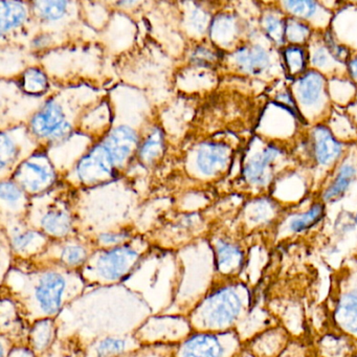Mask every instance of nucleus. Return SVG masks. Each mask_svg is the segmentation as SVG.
<instances>
[{"mask_svg":"<svg viewBox=\"0 0 357 357\" xmlns=\"http://www.w3.org/2000/svg\"><path fill=\"white\" fill-rule=\"evenodd\" d=\"M287 342V334L281 328L263 330L252 340V354L257 357H275Z\"/></svg>","mask_w":357,"mask_h":357,"instance_id":"a211bd4d","label":"nucleus"},{"mask_svg":"<svg viewBox=\"0 0 357 357\" xmlns=\"http://www.w3.org/2000/svg\"><path fill=\"white\" fill-rule=\"evenodd\" d=\"M285 22L286 18L281 17L275 11L265 12L261 18V24L265 36L278 47H282L286 41Z\"/></svg>","mask_w":357,"mask_h":357,"instance_id":"5701e85b","label":"nucleus"},{"mask_svg":"<svg viewBox=\"0 0 357 357\" xmlns=\"http://www.w3.org/2000/svg\"><path fill=\"white\" fill-rule=\"evenodd\" d=\"M24 91L31 95H40L47 89V80L45 75L37 68H30L24 73L22 81Z\"/></svg>","mask_w":357,"mask_h":357,"instance_id":"c85d7f7f","label":"nucleus"},{"mask_svg":"<svg viewBox=\"0 0 357 357\" xmlns=\"http://www.w3.org/2000/svg\"><path fill=\"white\" fill-rule=\"evenodd\" d=\"M41 225L47 233L54 236H64L72 227V219L68 213L51 211L41 219Z\"/></svg>","mask_w":357,"mask_h":357,"instance_id":"393cba45","label":"nucleus"},{"mask_svg":"<svg viewBox=\"0 0 357 357\" xmlns=\"http://www.w3.org/2000/svg\"><path fill=\"white\" fill-rule=\"evenodd\" d=\"M137 143V137L132 129L121 126L114 129L106 139V149L109 152L114 165H121L130 155Z\"/></svg>","mask_w":357,"mask_h":357,"instance_id":"f3484780","label":"nucleus"},{"mask_svg":"<svg viewBox=\"0 0 357 357\" xmlns=\"http://www.w3.org/2000/svg\"><path fill=\"white\" fill-rule=\"evenodd\" d=\"M310 38V24L290 16L286 17L285 40L288 41L290 45L302 47L305 43H309Z\"/></svg>","mask_w":357,"mask_h":357,"instance_id":"bb28decb","label":"nucleus"},{"mask_svg":"<svg viewBox=\"0 0 357 357\" xmlns=\"http://www.w3.org/2000/svg\"><path fill=\"white\" fill-rule=\"evenodd\" d=\"M32 288V298L39 312L43 315H55L63 305L68 279L59 271H45L36 278Z\"/></svg>","mask_w":357,"mask_h":357,"instance_id":"20e7f679","label":"nucleus"},{"mask_svg":"<svg viewBox=\"0 0 357 357\" xmlns=\"http://www.w3.org/2000/svg\"><path fill=\"white\" fill-rule=\"evenodd\" d=\"M310 145L313 160L319 168L333 166L344 153V144L323 124L315 125L311 129Z\"/></svg>","mask_w":357,"mask_h":357,"instance_id":"0eeeda50","label":"nucleus"},{"mask_svg":"<svg viewBox=\"0 0 357 357\" xmlns=\"http://www.w3.org/2000/svg\"><path fill=\"white\" fill-rule=\"evenodd\" d=\"M215 265L221 275L231 277L243 268L245 254L239 244L227 239H218L214 245Z\"/></svg>","mask_w":357,"mask_h":357,"instance_id":"f8f14e48","label":"nucleus"},{"mask_svg":"<svg viewBox=\"0 0 357 357\" xmlns=\"http://www.w3.org/2000/svg\"><path fill=\"white\" fill-rule=\"evenodd\" d=\"M357 340L342 332H331L319 338L317 349L321 357H351L357 352Z\"/></svg>","mask_w":357,"mask_h":357,"instance_id":"6ab92c4d","label":"nucleus"},{"mask_svg":"<svg viewBox=\"0 0 357 357\" xmlns=\"http://www.w3.org/2000/svg\"><path fill=\"white\" fill-rule=\"evenodd\" d=\"M282 57H283L288 76L298 79L306 72L308 55L304 47L298 45H287L282 52Z\"/></svg>","mask_w":357,"mask_h":357,"instance_id":"4be33fe9","label":"nucleus"},{"mask_svg":"<svg viewBox=\"0 0 357 357\" xmlns=\"http://www.w3.org/2000/svg\"><path fill=\"white\" fill-rule=\"evenodd\" d=\"M39 239H41V236L36 231H24V233L14 236L13 239H12V245L17 252H24L28 250Z\"/></svg>","mask_w":357,"mask_h":357,"instance_id":"f704fd0d","label":"nucleus"},{"mask_svg":"<svg viewBox=\"0 0 357 357\" xmlns=\"http://www.w3.org/2000/svg\"><path fill=\"white\" fill-rule=\"evenodd\" d=\"M87 259V252L83 246L70 244L61 252V260L68 266H80Z\"/></svg>","mask_w":357,"mask_h":357,"instance_id":"72a5a7b5","label":"nucleus"},{"mask_svg":"<svg viewBox=\"0 0 357 357\" xmlns=\"http://www.w3.org/2000/svg\"><path fill=\"white\" fill-rule=\"evenodd\" d=\"M54 328L50 321H43L37 324L33 329V344L37 350L47 348L53 338Z\"/></svg>","mask_w":357,"mask_h":357,"instance_id":"7c9ffc66","label":"nucleus"},{"mask_svg":"<svg viewBox=\"0 0 357 357\" xmlns=\"http://www.w3.org/2000/svg\"><path fill=\"white\" fill-rule=\"evenodd\" d=\"M231 149L222 143H204L198 150L197 168L206 176H213L222 171L229 164Z\"/></svg>","mask_w":357,"mask_h":357,"instance_id":"ddd939ff","label":"nucleus"},{"mask_svg":"<svg viewBox=\"0 0 357 357\" xmlns=\"http://www.w3.org/2000/svg\"><path fill=\"white\" fill-rule=\"evenodd\" d=\"M283 11L290 17L296 18L309 24L313 22L317 26L329 24L331 14L317 1L311 0H287L282 1Z\"/></svg>","mask_w":357,"mask_h":357,"instance_id":"4468645a","label":"nucleus"},{"mask_svg":"<svg viewBox=\"0 0 357 357\" xmlns=\"http://www.w3.org/2000/svg\"><path fill=\"white\" fill-rule=\"evenodd\" d=\"M238 34L236 20L231 16L221 15L212 24V36L220 45L233 43Z\"/></svg>","mask_w":357,"mask_h":357,"instance_id":"a878e982","label":"nucleus"},{"mask_svg":"<svg viewBox=\"0 0 357 357\" xmlns=\"http://www.w3.org/2000/svg\"><path fill=\"white\" fill-rule=\"evenodd\" d=\"M332 319L338 331L357 340V281H348V286L340 290Z\"/></svg>","mask_w":357,"mask_h":357,"instance_id":"6e6552de","label":"nucleus"},{"mask_svg":"<svg viewBox=\"0 0 357 357\" xmlns=\"http://www.w3.org/2000/svg\"><path fill=\"white\" fill-rule=\"evenodd\" d=\"M35 6L41 17L54 22V20H60L64 15L68 3L66 1H39L35 3Z\"/></svg>","mask_w":357,"mask_h":357,"instance_id":"c756f323","label":"nucleus"},{"mask_svg":"<svg viewBox=\"0 0 357 357\" xmlns=\"http://www.w3.org/2000/svg\"><path fill=\"white\" fill-rule=\"evenodd\" d=\"M283 149L275 143H267L250 154L243 166V177L248 185L265 188L273 181V168L283 156Z\"/></svg>","mask_w":357,"mask_h":357,"instance_id":"39448f33","label":"nucleus"},{"mask_svg":"<svg viewBox=\"0 0 357 357\" xmlns=\"http://www.w3.org/2000/svg\"><path fill=\"white\" fill-rule=\"evenodd\" d=\"M162 149V135L158 129L152 132L142 146L141 158L144 160H152L160 155Z\"/></svg>","mask_w":357,"mask_h":357,"instance_id":"473e14b6","label":"nucleus"},{"mask_svg":"<svg viewBox=\"0 0 357 357\" xmlns=\"http://www.w3.org/2000/svg\"><path fill=\"white\" fill-rule=\"evenodd\" d=\"M193 60L198 66H211V64L216 60V57H215L214 54H213L210 50L200 47V49H198L196 53L194 54Z\"/></svg>","mask_w":357,"mask_h":357,"instance_id":"58836bf2","label":"nucleus"},{"mask_svg":"<svg viewBox=\"0 0 357 357\" xmlns=\"http://www.w3.org/2000/svg\"><path fill=\"white\" fill-rule=\"evenodd\" d=\"M307 55H308V62L312 66L313 70H317L323 75L335 72L340 66H342L332 56L324 40L323 43L313 41L312 43H310Z\"/></svg>","mask_w":357,"mask_h":357,"instance_id":"412c9836","label":"nucleus"},{"mask_svg":"<svg viewBox=\"0 0 357 357\" xmlns=\"http://www.w3.org/2000/svg\"><path fill=\"white\" fill-rule=\"evenodd\" d=\"M127 234L124 233H106L100 236V242L105 245H116L122 243L126 240Z\"/></svg>","mask_w":357,"mask_h":357,"instance_id":"ea45409f","label":"nucleus"},{"mask_svg":"<svg viewBox=\"0 0 357 357\" xmlns=\"http://www.w3.org/2000/svg\"><path fill=\"white\" fill-rule=\"evenodd\" d=\"M32 129L38 137L59 139L70 131V124L61 106L49 102L33 119Z\"/></svg>","mask_w":357,"mask_h":357,"instance_id":"1a4fd4ad","label":"nucleus"},{"mask_svg":"<svg viewBox=\"0 0 357 357\" xmlns=\"http://www.w3.org/2000/svg\"><path fill=\"white\" fill-rule=\"evenodd\" d=\"M357 176V168L350 160H344L338 165L331 183L326 187L321 194L324 204H335L340 202Z\"/></svg>","mask_w":357,"mask_h":357,"instance_id":"2eb2a0df","label":"nucleus"},{"mask_svg":"<svg viewBox=\"0 0 357 357\" xmlns=\"http://www.w3.org/2000/svg\"><path fill=\"white\" fill-rule=\"evenodd\" d=\"M239 336L235 332H202L188 338L179 357H231L239 347Z\"/></svg>","mask_w":357,"mask_h":357,"instance_id":"7ed1b4c3","label":"nucleus"},{"mask_svg":"<svg viewBox=\"0 0 357 357\" xmlns=\"http://www.w3.org/2000/svg\"><path fill=\"white\" fill-rule=\"evenodd\" d=\"M292 93L303 118L314 120L323 114L328 103L327 81L325 75L315 70H306L296 79Z\"/></svg>","mask_w":357,"mask_h":357,"instance_id":"f03ea898","label":"nucleus"},{"mask_svg":"<svg viewBox=\"0 0 357 357\" xmlns=\"http://www.w3.org/2000/svg\"><path fill=\"white\" fill-rule=\"evenodd\" d=\"M234 62L241 72L250 76H262L273 68V56L260 43L243 45L233 54Z\"/></svg>","mask_w":357,"mask_h":357,"instance_id":"9d476101","label":"nucleus"},{"mask_svg":"<svg viewBox=\"0 0 357 357\" xmlns=\"http://www.w3.org/2000/svg\"><path fill=\"white\" fill-rule=\"evenodd\" d=\"M326 214L325 204L314 202L305 212L290 215L284 223V229L291 235H300L310 231L323 220Z\"/></svg>","mask_w":357,"mask_h":357,"instance_id":"aec40b11","label":"nucleus"},{"mask_svg":"<svg viewBox=\"0 0 357 357\" xmlns=\"http://www.w3.org/2000/svg\"><path fill=\"white\" fill-rule=\"evenodd\" d=\"M351 357H357V352H356V353H355V354H354V355H352V356H351Z\"/></svg>","mask_w":357,"mask_h":357,"instance_id":"37998d69","label":"nucleus"},{"mask_svg":"<svg viewBox=\"0 0 357 357\" xmlns=\"http://www.w3.org/2000/svg\"><path fill=\"white\" fill-rule=\"evenodd\" d=\"M248 288L229 284L215 289L196 311L197 325L214 331H229L239 321L250 305Z\"/></svg>","mask_w":357,"mask_h":357,"instance_id":"f257e3e1","label":"nucleus"},{"mask_svg":"<svg viewBox=\"0 0 357 357\" xmlns=\"http://www.w3.org/2000/svg\"><path fill=\"white\" fill-rule=\"evenodd\" d=\"M18 183L31 192L43 190L53 178L52 169L38 160L24 162L15 175Z\"/></svg>","mask_w":357,"mask_h":357,"instance_id":"dca6fc26","label":"nucleus"},{"mask_svg":"<svg viewBox=\"0 0 357 357\" xmlns=\"http://www.w3.org/2000/svg\"><path fill=\"white\" fill-rule=\"evenodd\" d=\"M208 14L204 10L195 9L190 17V24L198 33H204L208 20Z\"/></svg>","mask_w":357,"mask_h":357,"instance_id":"4c0bfd02","label":"nucleus"},{"mask_svg":"<svg viewBox=\"0 0 357 357\" xmlns=\"http://www.w3.org/2000/svg\"><path fill=\"white\" fill-rule=\"evenodd\" d=\"M347 70H348L349 76L357 86V55L349 60L347 63Z\"/></svg>","mask_w":357,"mask_h":357,"instance_id":"a19ab883","label":"nucleus"},{"mask_svg":"<svg viewBox=\"0 0 357 357\" xmlns=\"http://www.w3.org/2000/svg\"><path fill=\"white\" fill-rule=\"evenodd\" d=\"M16 155V146L12 141L9 135L3 133L1 135V155H0V162H1V169H5L7 165L10 164L11 160Z\"/></svg>","mask_w":357,"mask_h":357,"instance_id":"c9c22d12","label":"nucleus"},{"mask_svg":"<svg viewBox=\"0 0 357 357\" xmlns=\"http://www.w3.org/2000/svg\"><path fill=\"white\" fill-rule=\"evenodd\" d=\"M114 162L105 146H97L78 165V175L84 183H95L112 174Z\"/></svg>","mask_w":357,"mask_h":357,"instance_id":"9b49d317","label":"nucleus"},{"mask_svg":"<svg viewBox=\"0 0 357 357\" xmlns=\"http://www.w3.org/2000/svg\"><path fill=\"white\" fill-rule=\"evenodd\" d=\"M137 258L139 252L131 246H116L105 250L98 257L95 269L104 281H116L130 271Z\"/></svg>","mask_w":357,"mask_h":357,"instance_id":"423d86ee","label":"nucleus"},{"mask_svg":"<svg viewBox=\"0 0 357 357\" xmlns=\"http://www.w3.org/2000/svg\"><path fill=\"white\" fill-rule=\"evenodd\" d=\"M26 10L22 3H14V1H1V10H0L1 33L17 28L26 20Z\"/></svg>","mask_w":357,"mask_h":357,"instance_id":"b1692460","label":"nucleus"},{"mask_svg":"<svg viewBox=\"0 0 357 357\" xmlns=\"http://www.w3.org/2000/svg\"><path fill=\"white\" fill-rule=\"evenodd\" d=\"M0 195L3 202L15 204L22 198V190L15 183H3L1 189H0Z\"/></svg>","mask_w":357,"mask_h":357,"instance_id":"e433bc0d","label":"nucleus"},{"mask_svg":"<svg viewBox=\"0 0 357 357\" xmlns=\"http://www.w3.org/2000/svg\"><path fill=\"white\" fill-rule=\"evenodd\" d=\"M126 340L122 338L108 337L102 340L96 349L97 357H114L126 350Z\"/></svg>","mask_w":357,"mask_h":357,"instance_id":"2f4dec72","label":"nucleus"},{"mask_svg":"<svg viewBox=\"0 0 357 357\" xmlns=\"http://www.w3.org/2000/svg\"><path fill=\"white\" fill-rule=\"evenodd\" d=\"M277 208L271 200L259 199L248 208V221L252 225H266L275 218Z\"/></svg>","mask_w":357,"mask_h":357,"instance_id":"cd10ccee","label":"nucleus"},{"mask_svg":"<svg viewBox=\"0 0 357 357\" xmlns=\"http://www.w3.org/2000/svg\"><path fill=\"white\" fill-rule=\"evenodd\" d=\"M20 357H34V355H33V353L31 352V351L29 350H22V352L20 353V355H18Z\"/></svg>","mask_w":357,"mask_h":357,"instance_id":"79ce46f5","label":"nucleus"}]
</instances>
